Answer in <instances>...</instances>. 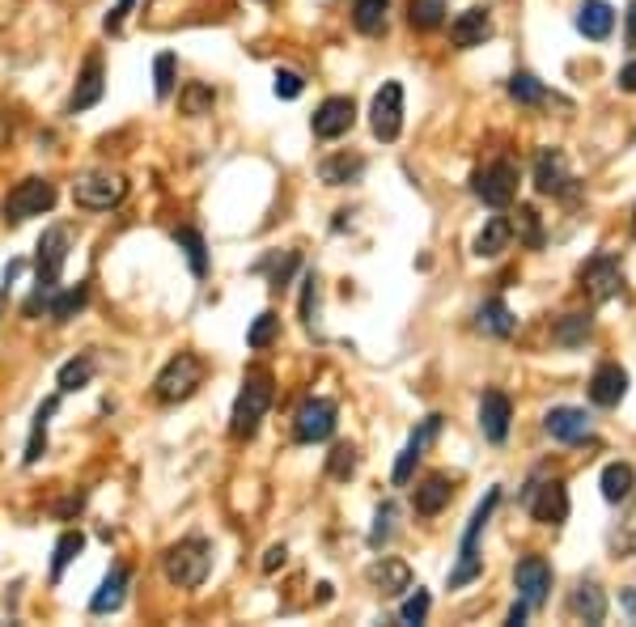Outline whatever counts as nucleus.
Returning a JSON list of instances; mask_svg holds the SVG:
<instances>
[{"mask_svg":"<svg viewBox=\"0 0 636 627\" xmlns=\"http://www.w3.org/2000/svg\"><path fill=\"white\" fill-rule=\"evenodd\" d=\"M276 399V390H272V378L263 369L255 373H246V382L238 390V403H234V420H229V433L242 437V441H251L259 433V424L263 416H268V407Z\"/></svg>","mask_w":636,"mask_h":627,"instance_id":"nucleus-1","label":"nucleus"},{"mask_svg":"<svg viewBox=\"0 0 636 627\" xmlns=\"http://www.w3.org/2000/svg\"><path fill=\"white\" fill-rule=\"evenodd\" d=\"M162 572L170 585L179 589H200L212 572V543L208 539H183L162 555Z\"/></svg>","mask_w":636,"mask_h":627,"instance_id":"nucleus-2","label":"nucleus"},{"mask_svg":"<svg viewBox=\"0 0 636 627\" xmlns=\"http://www.w3.org/2000/svg\"><path fill=\"white\" fill-rule=\"evenodd\" d=\"M51 208H56V183H47V178H22V183L5 195L0 217H5L9 229H17L30 217H43V212H51Z\"/></svg>","mask_w":636,"mask_h":627,"instance_id":"nucleus-3","label":"nucleus"},{"mask_svg":"<svg viewBox=\"0 0 636 627\" xmlns=\"http://www.w3.org/2000/svg\"><path fill=\"white\" fill-rule=\"evenodd\" d=\"M200 382H204V361L196 352H179V356H170L162 373H157L153 399L157 403H183L200 390Z\"/></svg>","mask_w":636,"mask_h":627,"instance_id":"nucleus-4","label":"nucleus"},{"mask_svg":"<svg viewBox=\"0 0 636 627\" xmlns=\"http://www.w3.org/2000/svg\"><path fill=\"white\" fill-rule=\"evenodd\" d=\"M123 195H128V178L123 174H85L73 183V200L90 212H106V208H119Z\"/></svg>","mask_w":636,"mask_h":627,"instance_id":"nucleus-5","label":"nucleus"},{"mask_svg":"<svg viewBox=\"0 0 636 627\" xmlns=\"http://www.w3.org/2000/svg\"><path fill=\"white\" fill-rule=\"evenodd\" d=\"M471 191L480 195L488 208H509L518 195V170L509 166V161H488L484 170H475Z\"/></svg>","mask_w":636,"mask_h":627,"instance_id":"nucleus-6","label":"nucleus"},{"mask_svg":"<svg viewBox=\"0 0 636 627\" xmlns=\"http://www.w3.org/2000/svg\"><path fill=\"white\" fill-rule=\"evenodd\" d=\"M68 246H73V234L68 225H51L47 234L39 238V255H34V276L47 289H60V276H64V263H68Z\"/></svg>","mask_w":636,"mask_h":627,"instance_id":"nucleus-7","label":"nucleus"},{"mask_svg":"<svg viewBox=\"0 0 636 627\" xmlns=\"http://www.w3.org/2000/svg\"><path fill=\"white\" fill-rule=\"evenodd\" d=\"M522 505L535 513V522L543 526H560L564 517H569V492H564V483L560 479H530V488L522 492Z\"/></svg>","mask_w":636,"mask_h":627,"instance_id":"nucleus-8","label":"nucleus"},{"mask_svg":"<svg viewBox=\"0 0 636 627\" xmlns=\"http://www.w3.org/2000/svg\"><path fill=\"white\" fill-rule=\"evenodd\" d=\"M369 128H374L378 140H399L403 132V85L399 81H386L378 94H374V106H369Z\"/></svg>","mask_w":636,"mask_h":627,"instance_id":"nucleus-9","label":"nucleus"},{"mask_svg":"<svg viewBox=\"0 0 636 627\" xmlns=\"http://www.w3.org/2000/svg\"><path fill=\"white\" fill-rule=\"evenodd\" d=\"M335 403L331 399H310L297 407V420H293V437L302 445H314V441H327L335 433Z\"/></svg>","mask_w":636,"mask_h":627,"instance_id":"nucleus-10","label":"nucleus"},{"mask_svg":"<svg viewBox=\"0 0 636 627\" xmlns=\"http://www.w3.org/2000/svg\"><path fill=\"white\" fill-rule=\"evenodd\" d=\"M352 123H357V102H352V98H327L314 111L310 128H314L318 140H340V136L352 132Z\"/></svg>","mask_w":636,"mask_h":627,"instance_id":"nucleus-11","label":"nucleus"},{"mask_svg":"<svg viewBox=\"0 0 636 627\" xmlns=\"http://www.w3.org/2000/svg\"><path fill=\"white\" fill-rule=\"evenodd\" d=\"M581 289H586L594 301H611L615 293L624 289V267L615 255H598L586 263V272H581Z\"/></svg>","mask_w":636,"mask_h":627,"instance_id":"nucleus-12","label":"nucleus"},{"mask_svg":"<svg viewBox=\"0 0 636 627\" xmlns=\"http://www.w3.org/2000/svg\"><path fill=\"white\" fill-rule=\"evenodd\" d=\"M543 428L552 433L556 441H564V445H577V441H586V437H594V424H590V416L581 407H552L543 416Z\"/></svg>","mask_w":636,"mask_h":627,"instance_id":"nucleus-13","label":"nucleus"},{"mask_svg":"<svg viewBox=\"0 0 636 627\" xmlns=\"http://www.w3.org/2000/svg\"><path fill=\"white\" fill-rule=\"evenodd\" d=\"M514 581H518V598L526 606H543L547 589H552V568H547V560H539V555H526L514 572Z\"/></svg>","mask_w":636,"mask_h":627,"instance_id":"nucleus-14","label":"nucleus"},{"mask_svg":"<svg viewBox=\"0 0 636 627\" xmlns=\"http://www.w3.org/2000/svg\"><path fill=\"white\" fill-rule=\"evenodd\" d=\"M492 39V13L488 9H480V5H475V9H467V13H458L454 17V22H450V43L454 47H484Z\"/></svg>","mask_w":636,"mask_h":627,"instance_id":"nucleus-15","label":"nucleus"},{"mask_svg":"<svg viewBox=\"0 0 636 627\" xmlns=\"http://www.w3.org/2000/svg\"><path fill=\"white\" fill-rule=\"evenodd\" d=\"M509 420H514V403H509V394L488 390L480 399V428H484V437L492 445H501L509 437Z\"/></svg>","mask_w":636,"mask_h":627,"instance_id":"nucleus-16","label":"nucleus"},{"mask_svg":"<svg viewBox=\"0 0 636 627\" xmlns=\"http://www.w3.org/2000/svg\"><path fill=\"white\" fill-rule=\"evenodd\" d=\"M535 187L543 195H564L573 187V174H569V161H564L560 149H543L535 157Z\"/></svg>","mask_w":636,"mask_h":627,"instance_id":"nucleus-17","label":"nucleus"},{"mask_svg":"<svg viewBox=\"0 0 636 627\" xmlns=\"http://www.w3.org/2000/svg\"><path fill=\"white\" fill-rule=\"evenodd\" d=\"M102 89H106V81H102V56H90V60H85V68H81L77 85H73L68 111L81 115V111H90V106H98L102 102Z\"/></svg>","mask_w":636,"mask_h":627,"instance_id":"nucleus-18","label":"nucleus"},{"mask_svg":"<svg viewBox=\"0 0 636 627\" xmlns=\"http://www.w3.org/2000/svg\"><path fill=\"white\" fill-rule=\"evenodd\" d=\"M628 394V373L620 365H598L590 378V399L598 407H620V399Z\"/></svg>","mask_w":636,"mask_h":627,"instance_id":"nucleus-19","label":"nucleus"},{"mask_svg":"<svg viewBox=\"0 0 636 627\" xmlns=\"http://www.w3.org/2000/svg\"><path fill=\"white\" fill-rule=\"evenodd\" d=\"M369 581L378 585L382 598H399V594H408V589H412V568L403 560H378L374 568H369Z\"/></svg>","mask_w":636,"mask_h":627,"instance_id":"nucleus-20","label":"nucleus"},{"mask_svg":"<svg viewBox=\"0 0 636 627\" xmlns=\"http://www.w3.org/2000/svg\"><path fill=\"white\" fill-rule=\"evenodd\" d=\"M128 568H123V564H115L111 572H106V581L98 585V594L90 598V611L94 615H111V611H119V606H123V598H128Z\"/></svg>","mask_w":636,"mask_h":627,"instance_id":"nucleus-21","label":"nucleus"},{"mask_svg":"<svg viewBox=\"0 0 636 627\" xmlns=\"http://www.w3.org/2000/svg\"><path fill=\"white\" fill-rule=\"evenodd\" d=\"M577 30L586 34V39L603 43L607 34L615 30V9L607 5V0H586V5L577 9Z\"/></svg>","mask_w":636,"mask_h":627,"instance_id":"nucleus-22","label":"nucleus"},{"mask_svg":"<svg viewBox=\"0 0 636 627\" xmlns=\"http://www.w3.org/2000/svg\"><path fill=\"white\" fill-rule=\"evenodd\" d=\"M450 496H454V483H450L446 475H429V479H424L420 488H416V500H412V505H416L420 517H437L441 509L450 505Z\"/></svg>","mask_w":636,"mask_h":627,"instance_id":"nucleus-23","label":"nucleus"},{"mask_svg":"<svg viewBox=\"0 0 636 627\" xmlns=\"http://www.w3.org/2000/svg\"><path fill=\"white\" fill-rule=\"evenodd\" d=\"M475 322H480V331L484 335H497V339H509L518 331V318L509 314V306L501 297H488L484 306H480V314H475Z\"/></svg>","mask_w":636,"mask_h":627,"instance_id":"nucleus-24","label":"nucleus"},{"mask_svg":"<svg viewBox=\"0 0 636 627\" xmlns=\"http://www.w3.org/2000/svg\"><path fill=\"white\" fill-rule=\"evenodd\" d=\"M569 606H573V615L586 619V623H603V619H607V594H603V589H598L594 581H581V585L573 589Z\"/></svg>","mask_w":636,"mask_h":627,"instance_id":"nucleus-25","label":"nucleus"},{"mask_svg":"<svg viewBox=\"0 0 636 627\" xmlns=\"http://www.w3.org/2000/svg\"><path fill=\"white\" fill-rule=\"evenodd\" d=\"M365 174V161L357 157V153H335V157H327L323 166H318V178H323L327 187H344V183H357V178Z\"/></svg>","mask_w":636,"mask_h":627,"instance_id":"nucleus-26","label":"nucleus"},{"mask_svg":"<svg viewBox=\"0 0 636 627\" xmlns=\"http://www.w3.org/2000/svg\"><path fill=\"white\" fill-rule=\"evenodd\" d=\"M56 407H60V394H51V399L34 411V428H30V441H26V467H34V462L47 454V420L56 416Z\"/></svg>","mask_w":636,"mask_h":627,"instance_id":"nucleus-27","label":"nucleus"},{"mask_svg":"<svg viewBox=\"0 0 636 627\" xmlns=\"http://www.w3.org/2000/svg\"><path fill=\"white\" fill-rule=\"evenodd\" d=\"M509 242H514V234H509V221L505 217H492L484 229H480V238H475V255L480 259H497L509 250Z\"/></svg>","mask_w":636,"mask_h":627,"instance_id":"nucleus-28","label":"nucleus"},{"mask_svg":"<svg viewBox=\"0 0 636 627\" xmlns=\"http://www.w3.org/2000/svg\"><path fill=\"white\" fill-rule=\"evenodd\" d=\"M85 301H90V284H77V289H56L47 301V314L51 322H68V318H77L85 310Z\"/></svg>","mask_w":636,"mask_h":627,"instance_id":"nucleus-29","label":"nucleus"},{"mask_svg":"<svg viewBox=\"0 0 636 627\" xmlns=\"http://www.w3.org/2000/svg\"><path fill=\"white\" fill-rule=\"evenodd\" d=\"M632 488H636V471L628 467V462H611V467H603V496L611 500V505L628 500Z\"/></svg>","mask_w":636,"mask_h":627,"instance_id":"nucleus-30","label":"nucleus"},{"mask_svg":"<svg viewBox=\"0 0 636 627\" xmlns=\"http://www.w3.org/2000/svg\"><path fill=\"white\" fill-rule=\"evenodd\" d=\"M386 9H391V0H352V26L361 34H378L386 30Z\"/></svg>","mask_w":636,"mask_h":627,"instance_id":"nucleus-31","label":"nucleus"},{"mask_svg":"<svg viewBox=\"0 0 636 627\" xmlns=\"http://www.w3.org/2000/svg\"><path fill=\"white\" fill-rule=\"evenodd\" d=\"M179 102H183V115H191V119L212 115V106H217V89L204 85V81H191V85H183Z\"/></svg>","mask_w":636,"mask_h":627,"instance_id":"nucleus-32","label":"nucleus"},{"mask_svg":"<svg viewBox=\"0 0 636 627\" xmlns=\"http://www.w3.org/2000/svg\"><path fill=\"white\" fill-rule=\"evenodd\" d=\"M509 234H514L522 246H539L543 242V229H539V212L530 208V204H522L518 212H514V221H509Z\"/></svg>","mask_w":636,"mask_h":627,"instance_id":"nucleus-33","label":"nucleus"},{"mask_svg":"<svg viewBox=\"0 0 636 627\" xmlns=\"http://www.w3.org/2000/svg\"><path fill=\"white\" fill-rule=\"evenodd\" d=\"M174 242L183 246V255L191 263V272H196L200 280L208 276V255H204V238L196 234V229H174Z\"/></svg>","mask_w":636,"mask_h":627,"instance_id":"nucleus-34","label":"nucleus"},{"mask_svg":"<svg viewBox=\"0 0 636 627\" xmlns=\"http://www.w3.org/2000/svg\"><path fill=\"white\" fill-rule=\"evenodd\" d=\"M90 378H94V356H77V361H68L64 369H60V394H73V390H81V386H90Z\"/></svg>","mask_w":636,"mask_h":627,"instance_id":"nucleus-35","label":"nucleus"},{"mask_svg":"<svg viewBox=\"0 0 636 627\" xmlns=\"http://www.w3.org/2000/svg\"><path fill=\"white\" fill-rule=\"evenodd\" d=\"M81 551H85V534H77V530L60 534V543H56V560H51V581H60V577H64V568L73 564Z\"/></svg>","mask_w":636,"mask_h":627,"instance_id":"nucleus-36","label":"nucleus"},{"mask_svg":"<svg viewBox=\"0 0 636 627\" xmlns=\"http://www.w3.org/2000/svg\"><path fill=\"white\" fill-rule=\"evenodd\" d=\"M412 26L416 30H437L446 22V0H412Z\"/></svg>","mask_w":636,"mask_h":627,"instance_id":"nucleus-37","label":"nucleus"},{"mask_svg":"<svg viewBox=\"0 0 636 627\" xmlns=\"http://www.w3.org/2000/svg\"><path fill=\"white\" fill-rule=\"evenodd\" d=\"M395 522H399V509L391 505V500H386V505L374 513V530H369V547H386L391 543V534H395Z\"/></svg>","mask_w":636,"mask_h":627,"instance_id":"nucleus-38","label":"nucleus"},{"mask_svg":"<svg viewBox=\"0 0 636 627\" xmlns=\"http://www.w3.org/2000/svg\"><path fill=\"white\" fill-rule=\"evenodd\" d=\"M509 98L522 102V106H539L547 98V89L530 77V73H514V81H509Z\"/></svg>","mask_w":636,"mask_h":627,"instance_id":"nucleus-39","label":"nucleus"},{"mask_svg":"<svg viewBox=\"0 0 636 627\" xmlns=\"http://www.w3.org/2000/svg\"><path fill=\"white\" fill-rule=\"evenodd\" d=\"M153 94H157V102H166L174 94V56L170 51H162V56L153 60Z\"/></svg>","mask_w":636,"mask_h":627,"instance_id":"nucleus-40","label":"nucleus"},{"mask_svg":"<svg viewBox=\"0 0 636 627\" xmlns=\"http://www.w3.org/2000/svg\"><path fill=\"white\" fill-rule=\"evenodd\" d=\"M276 335H280V318H276V314H259V318L251 322V331H246V344L259 352V348H268Z\"/></svg>","mask_w":636,"mask_h":627,"instance_id":"nucleus-41","label":"nucleus"},{"mask_svg":"<svg viewBox=\"0 0 636 627\" xmlns=\"http://www.w3.org/2000/svg\"><path fill=\"white\" fill-rule=\"evenodd\" d=\"M590 335V314H569L556 327V344H564V348H573V344H581V339Z\"/></svg>","mask_w":636,"mask_h":627,"instance_id":"nucleus-42","label":"nucleus"},{"mask_svg":"<svg viewBox=\"0 0 636 627\" xmlns=\"http://www.w3.org/2000/svg\"><path fill=\"white\" fill-rule=\"evenodd\" d=\"M352 471H357V450H352V445H335L327 458V475L344 483V479H352Z\"/></svg>","mask_w":636,"mask_h":627,"instance_id":"nucleus-43","label":"nucleus"},{"mask_svg":"<svg viewBox=\"0 0 636 627\" xmlns=\"http://www.w3.org/2000/svg\"><path fill=\"white\" fill-rule=\"evenodd\" d=\"M297 267H302V255H297V250H285V259H276V267H272V293L289 289V280H293Z\"/></svg>","mask_w":636,"mask_h":627,"instance_id":"nucleus-44","label":"nucleus"},{"mask_svg":"<svg viewBox=\"0 0 636 627\" xmlns=\"http://www.w3.org/2000/svg\"><path fill=\"white\" fill-rule=\"evenodd\" d=\"M302 89H306L302 73H293V68H280L276 73V98H302Z\"/></svg>","mask_w":636,"mask_h":627,"instance_id":"nucleus-45","label":"nucleus"},{"mask_svg":"<svg viewBox=\"0 0 636 627\" xmlns=\"http://www.w3.org/2000/svg\"><path fill=\"white\" fill-rule=\"evenodd\" d=\"M420 458H424V450H416V445L408 441V445H403V454H399V462H395V475H391V479H395V483H408Z\"/></svg>","mask_w":636,"mask_h":627,"instance_id":"nucleus-46","label":"nucleus"},{"mask_svg":"<svg viewBox=\"0 0 636 627\" xmlns=\"http://www.w3.org/2000/svg\"><path fill=\"white\" fill-rule=\"evenodd\" d=\"M615 551L620 555H636V505H632V513L620 522V534H615Z\"/></svg>","mask_w":636,"mask_h":627,"instance_id":"nucleus-47","label":"nucleus"},{"mask_svg":"<svg viewBox=\"0 0 636 627\" xmlns=\"http://www.w3.org/2000/svg\"><path fill=\"white\" fill-rule=\"evenodd\" d=\"M424 615H429V594H424V589H416V594L403 602L399 619H403V623H424Z\"/></svg>","mask_w":636,"mask_h":627,"instance_id":"nucleus-48","label":"nucleus"},{"mask_svg":"<svg viewBox=\"0 0 636 627\" xmlns=\"http://www.w3.org/2000/svg\"><path fill=\"white\" fill-rule=\"evenodd\" d=\"M132 5H136V0H115V9L111 13H106V34H119V26H123V17H128L132 13Z\"/></svg>","mask_w":636,"mask_h":627,"instance_id":"nucleus-49","label":"nucleus"},{"mask_svg":"<svg viewBox=\"0 0 636 627\" xmlns=\"http://www.w3.org/2000/svg\"><path fill=\"white\" fill-rule=\"evenodd\" d=\"M302 284H306V293H302V318L314 322V318H310V314H314V297H318V280H314V272H310Z\"/></svg>","mask_w":636,"mask_h":627,"instance_id":"nucleus-50","label":"nucleus"},{"mask_svg":"<svg viewBox=\"0 0 636 627\" xmlns=\"http://www.w3.org/2000/svg\"><path fill=\"white\" fill-rule=\"evenodd\" d=\"M285 560H289V551H285V543H276V547H268V555H263V572H276V568H285Z\"/></svg>","mask_w":636,"mask_h":627,"instance_id":"nucleus-51","label":"nucleus"},{"mask_svg":"<svg viewBox=\"0 0 636 627\" xmlns=\"http://www.w3.org/2000/svg\"><path fill=\"white\" fill-rule=\"evenodd\" d=\"M624 39H628V47H636V0H628V22H624Z\"/></svg>","mask_w":636,"mask_h":627,"instance_id":"nucleus-52","label":"nucleus"},{"mask_svg":"<svg viewBox=\"0 0 636 627\" xmlns=\"http://www.w3.org/2000/svg\"><path fill=\"white\" fill-rule=\"evenodd\" d=\"M620 89H624V94H636V60L620 73Z\"/></svg>","mask_w":636,"mask_h":627,"instance_id":"nucleus-53","label":"nucleus"},{"mask_svg":"<svg viewBox=\"0 0 636 627\" xmlns=\"http://www.w3.org/2000/svg\"><path fill=\"white\" fill-rule=\"evenodd\" d=\"M526 611H530V606L518 598V602H514V611H509V627H522V623H526Z\"/></svg>","mask_w":636,"mask_h":627,"instance_id":"nucleus-54","label":"nucleus"},{"mask_svg":"<svg viewBox=\"0 0 636 627\" xmlns=\"http://www.w3.org/2000/svg\"><path fill=\"white\" fill-rule=\"evenodd\" d=\"M620 602H624V611L636 619V585H632V589H624V594H620Z\"/></svg>","mask_w":636,"mask_h":627,"instance_id":"nucleus-55","label":"nucleus"},{"mask_svg":"<svg viewBox=\"0 0 636 627\" xmlns=\"http://www.w3.org/2000/svg\"><path fill=\"white\" fill-rule=\"evenodd\" d=\"M22 267H26V263H22V259H13V263H9V267H5V284H13V280H17V276H22Z\"/></svg>","mask_w":636,"mask_h":627,"instance_id":"nucleus-56","label":"nucleus"},{"mask_svg":"<svg viewBox=\"0 0 636 627\" xmlns=\"http://www.w3.org/2000/svg\"><path fill=\"white\" fill-rule=\"evenodd\" d=\"M0 306H5V289H0Z\"/></svg>","mask_w":636,"mask_h":627,"instance_id":"nucleus-57","label":"nucleus"},{"mask_svg":"<svg viewBox=\"0 0 636 627\" xmlns=\"http://www.w3.org/2000/svg\"><path fill=\"white\" fill-rule=\"evenodd\" d=\"M632 234H636V217H632Z\"/></svg>","mask_w":636,"mask_h":627,"instance_id":"nucleus-58","label":"nucleus"}]
</instances>
